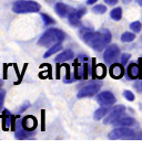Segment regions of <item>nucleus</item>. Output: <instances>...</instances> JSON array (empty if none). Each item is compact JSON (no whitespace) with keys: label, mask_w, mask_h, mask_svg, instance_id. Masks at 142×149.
<instances>
[{"label":"nucleus","mask_w":142,"mask_h":149,"mask_svg":"<svg viewBox=\"0 0 142 149\" xmlns=\"http://www.w3.org/2000/svg\"><path fill=\"white\" fill-rule=\"evenodd\" d=\"M61 50H62V45H61V43H58V44H56V45H52V47L49 49L48 51H46V53L43 54V58H45V59H47V58L51 56V55H53L54 53H57L58 51H61Z\"/></svg>","instance_id":"6ab92c4d"},{"label":"nucleus","mask_w":142,"mask_h":149,"mask_svg":"<svg viewBox=\"0 0 142 149\" xmlns=\"http://www.w3.org/2000/svg\"><path fill=\"white\" fill-rule=\"evenodd\" d=\"M107 11V7L103 5H95L93 8H92V12H95L97 15H103Z\"/></svg>","instance_id":"b1692460"},{"label":"nucleus","mask_w":142,"mask_h":149,"mask_svg":"<svg viewBox=\"0 0 142 149\" xmlns=\"http://www.w3.org/2000/svg\"><path fill=\"white\" fill-rule=\"evenodd\" d=\"M131 1H132V0H122V2H123V3H126V5H128V3H130Z\"/></svg>","instance_id":"7c9ffc66"},{"label":"nucleus","mask_w":142,"mask_h":149,"mask_svg":"<svg viewBox=\"0 0 142 149\" xmlns=\"http://www.w3.org/2000/svg\"><path fill=\"white\" fill-rule=\"evenodd\" d=\"M54 11L59 17L66 18L70 15V12L72 11V8L69 7L68 5H66V3H63V2H58L54 6Z\"/></svg>","instance_id":"f8f14e48"},{"label":"nucleus","mask_w":142,"mask_h":149,"mask_svg":"<svg viewBox=\"0 0 142 149\" xmlns=\"http://www.w3.org/2000/svg\"><path fill=\"white\" fill-rule=\"evenodd\" d=\"M130 29H131L132 32H134V33H139L142 29V23L140 21H133L131 24H130Z\"/></svg>","instance_id":"5701e85b"},{"label":"nucleus","mask_w":142,"mask_h":149,"mask_svg":"<svg viewBox=\"0 0 142 149\" xmlns=\"http://www.w3.org/2000/svg\"><path fill=\"white\" fill-rule=\"evenodd\" d=\"M2 84H4V82H2V81H0V90H1V86H2Z\"/></svg>","instance_id":"473e14b6"},{"label":"nucleus","mask_w":142,"mask_h":149,"mask_svg":"<svg viewBox=\"0 0 142 149\" xmlns=\"http://www.w3.org/2000/svg\"><path fill=\"white\" fill-rule=\"evenodd\" d=\"M126 113V106L123 105H117L112 109H110V112L108 113V115L105 116L103 124L105 125H111V124H114V123L120 119L122 117V115Z\"/></svg>","instance_id":"423d86ee"},{"label":"nucleus","mask_w":142,"mask_h":149,"mask_svg":"<svg viewBox=\"0 0 142 149\" xmlns=\"http://www.w3.org/2000/svg\"><path fill=\"white\" fill-rule=\"evenodd\" d=\"M109 74L111 75V77H113V79H116V80L121 79L122 76H123V74H124L123 65H122V64H118V63L111 64L110 70H109Z\"/></svg>","instance_id":"9b49d317"},{"label":"nucleus","mask_w":142,"mask_h":149,"mask_svg":"<svg viewBox=\"0 0 142 149\" xmlns=\"http://www.w3.org/2000/svg\"><path fill=\"white\" fill-rule=\"evenodd\" d=\"M136 1H137V3L140 6V7H142V0H136Z\"/></svg>","instance_id":"2f4dec72"},{"label":"nucleus","mask_w":142,"mask_h":149,"mask_svg":"<svg viewBox=\"0 0 142 149\" xmlns=\"http://www.w3.org/2000/svg\"><path fill=\"white\" fill-rule=\"evenodd\" d=\"M11 117H12V115L9 113V111H7V109L2 111L1 120H2V129L4 130H8L11 127Z\"/></svg>","instance_id":"dca6fc26"},{"label":"nucleus","mask_w":142,"mask_h":149,"mask_svg":"<svg viewBox=\"0 0 142 149\" xmlns=\"http://www.w3.org/2000/svg\"><path fill=\"white\" fill-rule=\"evenodd\" d=\"M109 112H110L109 106H101L100 108H98V109L95 112V114H93V118H95V120H100V119H102L105 116H107Z\"/></svg>","instance_id":"f3484780"},{"label":"nucleus","mask_w":142,"mask_h":149,"mask_svg":"<svg viewBox=\"0 0 142 149\" xmlns=\"http://www.w3.org/2000/svg\"><path fill=\"white\" fill-rule=\"evenodd\" d=\"M126 74L130 80H137L139 77H141V69L138 64L131 63L126 69Z\"/></svg>","instance_id":"ddd939ff"},{"label":"nucleus","mask_w":142,"mask_h":149,"mask_svg":"<svg viewBox=\"0 0 142 149\" xmlns=\"http://www.w3.org/2000/svg\"><path fill=\"white\" fill-rule=\"evenodd\" d=\"M63 40H64L63 31L59 30V29H56V28H51V29H48L47 31L40 37L39 41H38V44L41 45V47L49 48V47L56 45L58 43H61Z\"/></svg>","instance_id":"f03ea898"},{"label":"nucleus","mask_w":142,"mask_h":149,"mask_svg":"<svg viewBox=\"0 0 142 149\" xmlns=\"http://www.w3.org/2000/svg\"><path fill=\"white\" fill-rule=\"evenodd\" d=\"M108 137L109 139H134L137 138V134L129 127L119 126L112 132H110Z\"/></svg>","instance_id":"20e7f679"},{"label":"nucleus","mask_w":142,"mask_h":149,"mask_svg":"<svg viewBox=\"0 0 142 149\" xmlns=\"http://www.w3.org/2000/svg\"><path fill=\"white\" fill-rule=\"evenodd\" d=\"M136 124V120L131 117H123L118 119L113 125L114 126H124V127H129V126H132Z\"/></svg>","instance_id":"a211bd4d"},{"label":"nucleus","mask_w":142,"mask_h":149,"mask_svg":"<svg viewBox=\"0 0 142 149\" xmlns=\"http://www.w3.org/2000/svg\"><path fill=\"white\" fill-rule=\"evenodd\" d=\"M119 54H120V48L117 44H110L105 49L103 60L107 64H113L117 62Z\"/></svg>","instance_id":"0eeeda50"},{"label":"nucleus","mask_w":142,"mask_h":149,"mask_svg":"<svg viewBox=\"0 0 142 149\" xmlns=\"http://www.w3.org/2000/svg\"><path fill=\"white\" fill-rule=\"evenodd\" d=\"M140 41H141V43H142V34H141V37H140Z\"/></svg>","instance_id":"72a5a7b5"},{"label":"nucleus","mask_w":142,"mask_h":149,"mask_svg":"<svg viewBox=\"0 0 142 149\" xmlns=\"http://www.w3.org/2000/svg\"><path fill=\"white\" fill-rule=\"evenodd\" d=\"M98 0H87V5H93Z\"/></svg>","instance_id":"c756f323"},{"label":"nucleus","mask_w":142,"mask_h":149,"mask_svg":"<svg viewBox=\"0 0 142 149\" xmlns=\"http://www.w3.org/2000/svg\"><path fill=\"white\" fill-rule=\"evenodd\" d=\"M74 56L73 52H72V50H64L62 51L61 53H59L57 56H56V59L54 61L57 62V63H63V62H67L69 60H72Z\"/></svg>","instance_id":"4468645a"},{"label":"nucleus","mask_w":142,"mask_h":149,"mask_svg":"<svg viewBox=\"0 0 142 149\" xmlns=\"http://www.w3.org/2000/svg\"><path fill=\"white\" fill-rule=\"evenodd\" d=\"M41 19L46 26H51V24L56 23V20L53 18H51L49 15H47V13H41Z\"/></svg>","instance_id":"4be33fe9"},{"label":"nucleus","mask_w":142,"mask_h":149,"mask_svg":"<svg viewBox=\"0 0 142 149\" xmlns=\"http://www.w3.org/2000/svg\"><path fill=\"white\" fill-rule=\"evenodd\" d=\"M40 9L41 6L31 0H18L12 5V11L16 13H32L40 11Z\"/></svg>","instance_id":"7ed1b4c3"},{"label":"nucleus","mask_w":142,"mask_h":149,"mask_svg":"<svg viewBox=\"0 0 142 149\" xmlns=\"http://www.w3.org/2000/svg\"><path fill=\"white\" fill-rule=\"evenodd\" d=\"M118 1H119V0H105V2L108 6H114V5H117V2H118Z\"/></svg>","instance_id":"c85d7f7f"},{"label":"nucleus","mask_w":142,"mask_h":149,"mask_svg":"<svg viewBox=\"0 0 142 149\" xmlns=\"http://www.w3.org/2000/svg\"><path fill=\"white\" fill-rule=\"evenodd\" d=\"M136 39V33L134 32H124V33H122L121 36V41L124 43H129V42H132L133 40Z\"/></svg>","instance_id":"412c9836"},{"label":"nucleus","mask_w":142,"mask_h":149,"mask_svg":"<svg viewBox=\"0 0 142 149\" xmlns=\"http://www.w3.org/2000/svg\"><path fill=\"white\" fill-rule=\"evenodd\" d=\"M80 33V37L82 38L84 42L97 52L103 51L112 39L110 31L105 29H102L98 32H93L89 29H83Z\"/></svg>","instance_id":"f257e3e1"},{"label":"nucleus","mask_w":142,"mask_h":149,"mask_svg":"<svg viewBox=\"0 0 142 149\" xmlns=\"http://www.w3.org/2000/svg\"><path fill=\"white\" fill-rule=\"evenodd\" d=\"M97 102L100 104L101 106H109L116 104L117 98L116 96L113 95V93H111L109 91H103L100 92L98 95H97Z\"/></svg>","instance_id":"6e6552de"},{"label":"nucleus","mask_w":142,"mask_h":149,"mask_svg":"<svg viewBox=\"0 0 142 149\" xmlns=\"http://www.w3.org/2000/svg\"><path fill=\"white\" fill-rule=\"evenodd\" d=\"M5 96H6V92L4 90H0V112H1V108H2V106H4Z\"/></svg>","instance_id":"bb28decb"},{"label":"nucleus","mask_w":142,"mask_h":149,"mask_svg":"<svg viewBox=\"0 0 142 149\" xmlns=\"http://www.w3.org/2000/svg\"><path fill=\"white\" fill-rule=\"evenodd\" d=\"M102 87V83L99 81H93L89 84L82 87L81 90L78 92V98H85V97H92V96L97 95L99 93V91Z\"/></svg>","instance_id":"39448f33"},{"label":"nucleus","mask_w":142,"mask_h":149,"mask_svg":"<svg viewBox=\"0 0 142 149\" xmlns=\"http://www.w3.org/2000/svg\"><path fill=\"white\" fill-rule=\"evenodd\" d=\"M85 8L84 7H80L78 9H72V11L70 12V15L68 16L69 22L72 27H78L80 24V20L81 18L84 16L85 13Z\"/></svg>","instance_id":"1a4fd4ad"},{"label":"nucleus","mask_w":142,"mask_h":149,"mask_svg":"<svg viewBox=\"0 0 142 149\" xmlns=\"http://www.w3.org/2000/svg\"><path fill=\"white\" fill-rule=\"evenodd\" d=\"M30 106V104H29V102H26L25 104H22L19 108H18V114H21V113H23L25 111H26L28 107Z\"/></svg>","instance_id":"cd10ccee"},{"label":"nucleus","mask_w":142,"mask_h":149,"mask_svg":"<svg viewBox=\"0 0 142 149\" xmlns=\"http://www.w3.org/2000/svg\"><path fill=\"white\" fill-rule=\"evenodd\" d=\"M17 126L18 127H16V130H15V137L17 139H27L32 136V132H29V130L25 129L23 127H19L18 119H17Z\"/></svg>","instance_id":"2eb2a0df"},{"label":"nucleus","mask_w":142,"mask_h":149,"mask_svg":"<svg viewBox=\"0 0 142 149\" xmlns=\"http://www.w3.org/2000/svg\"><path fill=\"white\" fill-rule=\"evenodd\" d=\"M123 97L126 98V101H129V102H133L134 101V98H136L134 94L132 93L131 91H129V90H126V91L123 92Z\"/></svg>","instance_id":"393cba45"},{"label":"nucleus","mask_w":142,"mask_h":149,"mask_svg":"<svg viewBox=\"0 0 142 149\" xmlns=\"http://www.w3.org/2000/svg\"><path fill=\"white\" fill-rule=\"evenodd\" d=\"M37 118L31 116V115L23 117L21 120V126L29 132H33L37 128Z\"/></svg>","instance_id":"9d476101"},{"label":"nucleus","mask_w":142,"mask_h":149,"mask_svg":"<svg viewBox=\"0 0 142 149\" xmlns=\"http://www.w3.org/2000/svg\"><path fill=\"white\" fill-rule=\"evenodd\" d=\"M110 18L114 21H120L122 18V9L120 7H117L114 9H112L110 12Z\"/></svg>","instance_id":"aec40b11"},{"label":"nucleus","mask_w":142,"mask_h":149,"mask_svg":"<svg viewBox=\"0 0 142 149\" xmlns=\"http://www.w3.org/2000/svg\"><path fill=\"white\" fill-rule=\"evenodd\" d=\"M130 58H131V55H130L129 53L122 54V55H121V64H122V65H126V64L129 62Z\"/></svg>","instance_id":"a878e982"}]
</instances>
